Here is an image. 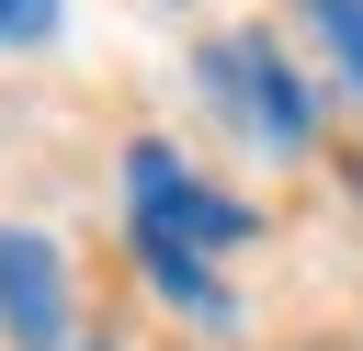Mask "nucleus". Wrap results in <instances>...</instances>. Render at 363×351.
<instances>
[{"label":"nucleus","instance_id":"1","mask_svg":"<svg viewBox=\"0 0 363 351\" xmlns=\"http://www.w3.org/2000/svg\"><path fill=\"white\" fill-rule=\"evenodd\" d=\"M204 91H216V113H227L250 147H284V159H295V147L318 136L306 79H295V68H284L261 34H216V45H204Z\"/></svg>","mask_w":363,"mask_h":351},{"label":"nucleus","instance_id":"5","mask_svg":"<svg viewBox=\"0 0 363 351\" xmlns=\"http://www.w3.org/2000/svg\"><path fill=\"white\" fill-rule=\"evenodd\" d=\"M306 23H318V34H329V57L363 79V0H306Z\"/></svg>","mask_w":363,"mask_h":351},{"label":"nucleus","instance_id":"4","mask_svg":"<svg viewBox=\"0 0 363 351\" xmlns=\"http://www.w3.org/2000/svg\"><path fill=\"white\" fill-rule=\"evenodd\" d=\"M147 249V283L170 294V306H193V317H227V283L204 272V249H182V238H136Z\"/></svg>","mask_w":363,"mask_h":351},{"label":"nucleus","instance_id":"2","mask_svg":"<svg viewBox=\"0 0 363 351\" xmlns=\"http://www.w3.org/2000/svg\"><path fill=\"white\" fill-rule=\"evenodd\" d=\"M125 181H136V238H182V249H238V238H250V204L204 192L159 136L125 147Z\"/></svg>","mask_w":363,"mask_h":351},{"label":"nucleus","instance_id":"6","mask_svg":"<svg viewBox=\"0 0 363 351\" xmlns=\"http://www.w3.org/2000/svg\"><path fill=\"white\" fill-rule=\"evenodd\" d=\"M45 23H57V0H0V45H34Z\"/></svg>","mask_w":363,"mask_h":351},{"label":"nucleus","instance_id":"3","mask_svg":"<svg viewBox=\"0 0 363 351\" xmlns=\"http://www.w3.org/2000/svg\"><path fill=\"white\" fill-rule=\"evenodd\" d=\"M0 328L23 351H68V272L34 226H0Z\"/></svg>","mask_w":363,"mask_h":351}]
</instances>
